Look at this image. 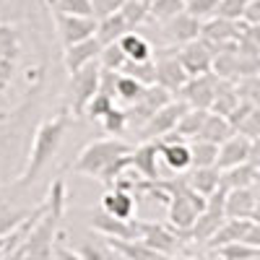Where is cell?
Masks as SVG:
<instances>
[{"instance_id":"obj_1","label":"cell","mask_w":260,"mask_h":260,"mask_svg":"<svg viewBox=\"0 0 260 260\" xmlns=\"http://www.w3.org/2000/svg\"><path fill=\"white\" fill-rule=\"evenodd\" d=\"M62 213H65V182L55 180V185L50 187V195H47L45 211H42L37 224L26 234V240L13 250L11 257H52V240L57 234Z\"/></svg>"},{"instance_id":"obj_2","label":"cell","mask_w":260,"mask_h":260,"mask_svg":"<svg viewBox=\"0 0 260 260\" xmlns=\"http://www.w3.org/2000/svg\"><path fill=\"white\" fill-rule=\"evenodd\" d=\"M68 125H71L68 110H60L55 117H50V120H45L39 125L37 136H34V143H31L29 164L24 169V175H21L18 185H29V182H34L42 175V169H45L52 161V156L60 151L62 138H65V133H68Z\"/></svg>"},{"instance_id":"obj_3","label":"cell","mask_w":260,"mask_h":260,"mask_svg":"<svg viewBox=\"0 0 260 260\" xmlns=\"http://www.w3.org/2000/svg\"><path fill=\"white\" fill-rule=\"evenodd\" d=\"M130 148H133V146H130L127 141H122V138H99V141L89 143L78 154V159L73 161V172H76V175L99 177L107 164L115 161L122 154H127Z\"/></svg>"},{"instance_id":"obj_4","label":"cell","mask_w":260,"mask_h":260,"mask_svg":"<svg viewBox=\"0 0 260 260\" xmlns=\"http://www.w3.org/2000/svg\"><path fill=\"white\" fill-rule=\"evenodd\" d=\"M99 73H102L99 60H89L86 65H81L78 71L71 73V104H73V115H83L89 99L96 94V89H99Z\"/></svg>"},{"instance_id":"obj_5","label":"cell","mask_w":260,"mask_h":260,"mask_svg":"<svg viewBox=\"0 0 260 260\" xmlns=\"http://www.w3.org/2000/svg\"><path fill=\"white\" fill-rule=\"evenodd\" d=\"M172 52H177V50H159L151 55V60H154V83H159L161 89H167L175 96L182 89V83L187 81V73L180 65L177 55H172Z\"/></svg>"},{"instance_id":"obj_6","label":"cell","mask_w":260,"mask_h":260,"mask_svg":"<svg viewBox=\"0 0 260 260\" xmlns=\"http://www.w3.org/2000/svg\"><path fill=\"white\" fill-rule=\"evenodd\" d=\"M187 110V104L182 99H169L164 107H159V110L154 115H148L143 127H141V141H156L161 138L164 133H169V130H175L180 115Z\"/></svg>"},{"instance_id":"obj_7","label":"cell","mask_w":260,"mask_h":260,"mask_svg":"<svg viewBox=\"0 0 260 260\" xmlns=\"http://www.w3.org/2000/svg\"><path fill=\"white\" fill-rule=\"evenodd\" d=\"M216 76L213 71L198 73V76H187V81L182 83V89L175 94L177 99H182L187 107H201V110H208L213 102V91H216Z\"/></svg>"},{"instance_id":"obj_8","label":"cell","mask_w":260,"mask_h":260,"mask_svg":"<svg viewBox=\"0 0 260 260\" xmlns=\"http://www.w3.org/2000/svg\"><path fill=\"white\" fill-rule=\"evenodd\" d=\"M55 26H57V37L62 42V47L73 45V42H81L86 37H91L96 29V18L91 16H78V13H65V11H52Z\"/></svg>"},{"instance_id":"obj_9","label":"cell","mask_w":260,"mask_h":260,"mask_svg":"<svg viewBox=\"0 0 260 260\" xmlns=\"http://www.w3.org/2000/svg\"><path fill=\"white\" fill-rule=\"evenodd\" d=\"M247 159H257V141H250L242 133H232L226 141L219 143V154H216L213 167L229 169V167L242 164Z\"/></svg>"},{"instance_id":"obj_10","label":"cell","mask_w":260,"mask_h":260,"mask_svg":"<svg viewBox=\"0 0 260 260\" xmlns=\"http://www.w3.org/2000/svg\"><path fill=\"white\" fill-rule=\"evenodd\" d=\"M91 229L102 237H117V240H141V221L138 219H117L104 208L91 216Z\"/></svg>"},{"instance_id":"obj_11","label":"cell","mask_w":260,"mask_h":260,"mask_svg":"<svg viewBox=\"0 0 260 260\" xmlns=\"http://www.w3.org/2000/svg\"><path fill=\"white\" fill-rule=\"evenodd\" d=\"M156 146H159V156L164 159V164L169 169L180 172V175H185V172L190 169V146L182 136H177L175 130H169V133H164L161 138H156Z\"/></svg>"},{"instance_id":"obj_12","label":"cell","mask_w":260,"mask_h":260,"mask_svg":"<svg viewBox=\"0 0 260 260\" xmlns=\"http://www.w3.org/2000/svg\"><path fill=\"white\" fill-rule=\"evenodd\" d=\"M141 240H143L148 247H154L161 257H172V255H177L180 237H177V232L172 229L169 224L141 221Z\"/></svg>"},{"instance_id":"obj_13","label":"cell","mask_w":260,"mask_h":260,"mask_svg":"<svg viewBox=\"0 0 260 260\" xmlns=\"http://www.w3.org/2000/svg\"><path fill=\"white\" fill-rule=\"evenodd\" d=\"M177 60L185 68L187 76H198V73H206L211 71V60H213V50L206 45V42L198 37V39H190L185 45H180L177 50Z\"/></svg>"},{"instance_id":"obj_14","label":"cell","mask_w":260,"mask_h":260,"mask_svg":"<svg viewBox=\"0 0 260 260\" xmlns=\"http://www.w3.org/2000/svg\"><path fill=\"white\" fill-rule=\"evenodd\" d=\"M224 213L237 219H257V182L247 187H234L224 195Z\"/></svg>"},{"instance_id":"obj_15","label":"cell","mask_w":260,"mask_h":260,"mask_svg":"<svg viewBox=\"0 0 260 260\" xmlns=\"http://www.w3.org/2000/svg\"><path fill=\"white\" fill-rule=\"evenodd\" d=\"M201 24H203V21H198L195 16H190L187 11H180L177 16L167 18L164 24H161L164 39L172 42V45H185V42L201 37Z\"/></svg>"},{"instance_id":"obj_16","label":"cell","mask_w":260,"mask_h":260,"mask_svg":"<svg viewBox=\"0 0 260 260\" xmlns=\"http://www.w3.org/2000/svg\"><path fill=\"white\" fill-rule=\"evenodd\" d=\"M159 146L156 141H141V146H133L127 154V169H136L143 180H156L159 177Z\"/></svg>"},{"instance_id":"obj_17","label":"cell","mask_w":260,"mask_h":260,"mask_svg":"<svg viewBox=\"0 0 260 260\" xmlns=\"http://www.w3.org/2000/svg\"><path fill=\"white\" fill-rule=\"evenodd\" d=\"M99 50H102V42L91 34V37H86L81 42H73V45L65 47L62 52V62H65V71L73 73L78 71L81 65H86L89 60H96L99 57Z\"/></svg>"},{"instance_id":"obj_18","label":"cell","mask_w":260,"mask_h":260,"mask_svg":"<svg viewBox=\"0 0 260 260\" xmlns=\"http://www.w3.org/2000/svg\"><path fill=\"white\" fill-rule=\"evenodd\" d=\"M102 208L117 219H130V216H136V192L115 185V190L102 195Z\"/></svg>"},{"instance_id":"obj_19","label":"cell","mask_w":260,"mask_h":260,"mask_svg":"<svg viewBox=\"0 0 260 260\" xmlns=\"http://www.w3.org/2000/svg\"><path fill=\"white\" fill-rule=\"evenodd\" d=\"M257 182V159H247L242 164H234L229 169H221V180L219 185L224 190H234V187H247Z\"/></svg>"},{"instance_id":"obj_20","label":"cell","mask_w":260,"mask_h":260,"mask_svg":"<svg viewBox=\"0 0 260 260\" xmlns=\"http://www.w3.org/2000/svg\"><path fill=\"white\" fill-rule=\"evenodd\" d=\"M104 242L112 247L115 255L127 257V260H159L161 255L148 247L143 240H117V237H104Z\"/></svg>"},{"instance_id":"obj_21","label":"cell","mask_w":260,"mask_h":260,"mask_svg":"<svg viewBox=\"0 0 260 260\" xmlns=\"http://www.w3.org/2000/svg\"><path fill=\"white\" fill-rule=\"evenodd\" d=\"M127 31H133L130 29V24L125 21V16L120 13V8L110 16H104V18H96V29H94V37L102 42V45H110V42H117L122 34Z\"/></svg>"},{"instance_id":"obj_22","label":"cell","mask_w":260,"mask_h":260,"mask_svg":"<svg viewBox=\"0 0 260 260\" xmlns=\"http://www.w3.org/2000/svg\"><path fill=\"white\" fill-rule=\"evenodd\" d=\"M232 133H234L232 122H229L224 115L211 112V110H208V115H206V120H203V125H201V130H198V136H195V138H201V141H211V143L219 146V143H221V141H226Z\"/></svg>"},{"instance_id":"obj_23","label":"cell","mask_w":260,"mask_h":260,"mask_svg":"<svg viewBox=\"0 0 260 260\" xmlns=\"http://www.w3.org/2000/svg\"><path fill=\"white\" fill-rule=\"evenodd\" d=\"M117 45H120V50L125 52L127 60H136V62H141V60H151V55H154V47H151V42H148L143 34H138V31H127V34H122V37L117 39Z\"/></svg>"},{"instance_id":"obj_24","label":"cell","mask_w":260,"mask_h":260,"mask_svg":"<svg viewBox=\"0 0 260 260\" xmlns=\"http://www.w3.org/2000/svg\"><path fill=\"white\" fill-rule=\"evenodd\" d=\"M187 177V185L192 190H198L201 195H211L216 187H219V180H221V169L219 167H192L190 175Z\"/></svg>"},{"instance_id":"obj_25","label":"cell","mask_w":260,"mask_h":260,"mask_svg":"<svg viewBox=\"0 0 260 260\" xmlns=\"http://www.w3.org/2000/svg\"><path fill=\"white\" fill-rule=\"evenodd\" d=\"M206 115H208V110H201V107H187V110L180 115L177 125H175V133L182 136L185 141H192L195 136H198V130H201Z\"/></svg>"},{"instance_id":"obj_26","label":"cell","mask_w":260,"mask_h":260,"mask_svg":"<svg viewBox=\"0 0 260 260\" xmlns=\"http://www.w3.org/2000/svg\"><path fill=\"white\" fill-rule=\"evenodd\" d=\"M211 252L216 257H226V260H252L260 255V247L247 245L242 240H232V242H221V245L211 247Z\"/></svg>"},{"instance_id":"obj_27","label":"cell","mask_w":260,"mask_h":260,"mask_svg":"<svg viewBox=\"0 0 260 260\" xmlns=\"http://www.w3.org/2000/svg\"><path fill=\"white\" fill-rule=\"evenodd\" d=\"M190 146V167H211L216 161V154H219V146L211 143V141H201V138H192Z\"/></svg>"},{"instance_id":"obj_28","label":"cell","mask_w":260,"mask_h":260,"mask_svg":"<svg viewBox=\"0 0 260 260\" xmlns=\"http://www.w3.org/2000/svg\"><path fill=\"white\" fill-rule=\"evenodd\" d=\"M146 89V83L136 81L133 76H125V73H117V81H115V99L125 102V104H133Z\"/></svg>"},{"instance_id":"obj_29","label":"cell","mask_w":260,"mask_h":260,"mask_svg":"<svg viewBox=\"0 0 260 260\" xmlns=\"http://www.w3.org/2000/svg\"><path fill=\"white\" fill-rule=\"evenodd\" d=\"M180 11H185V0H151L148 3V21L164 24L167 18L177 16Z\"/></svg>"},{"instance_id":"obj_30","label":"cell","mask_w":260,"mask_h":260,"mask_svg":"<svg viewBox=\"0 0 260 260\" xmlns=\"http://www.w3.org/2000/svg\"><path fill=\"white\" fill-rule=\"evenodd\" d=\"M96 60H99V65H102L104 71H117V73H120V68L125 65L127 57H125V52L120 50L117 42H110V45H102Z\"/></svg>"},{"instance_id":"obj_31","label":"cell","mask_w":260,"mask_h":260,"mask_svg":"<svg viewBox=\"0 0 260 260\" xmlns=\"http://www.w3.org/2000/svg\"><path fill=\"white\" fill-rule=\"evenodd\" d=\"M120 73H125V76H133L136 81H141V83H154V60H141V62H136V60H125V65L120 68Z\"/></svg>"},{"instance_id":"obj_32","label":"cell","mask_w":260,"mask_h":260,"mask_svg":"<svg viewBox=\"0 0 260 260\" xmlns=\"http://www.w3.org/2000/svg\"><path fill=\"white\" fill-rule=\"evenodd\" d=\"M102 125H104V130L107 133H112V136H120L122 130H125V125H127V112L125 110H120V107H110V110H107L102 117Z\"/></svg>"},{"instance_id":"obj_33","label":"cell","mask_w":260,"mask_h":260,"mask_svg":"<svg viewBox=\"0 0 260 260\" xmlns=\"http://www.w3.org/2000/svg\"><path fill=\"white\" fill-rule=\"evenodd\" d=\"M234 133H242L245 138L257 141V136H260V110L257 107H252V110L234 125Z\"/></svg>"},{"instance_id":"obj_34","label":"cell","mask_w":260,"mask_h":260,"mask_svg":"<svg viewBox=\"0 0 260 260\" xmlns=\"http://www.w3.org/2000/svg\"><path fill=\"white\" fill-rule=\"evenodd\" d=\"M115 104V96H110V94H104V91H99L96 89V94L89 99V104H86V110H83V115H89L91 120H99L110 107Z\"/></svg>"},{"instance_id":"obj_35","label":"cell","mask_w":260,"mask_h":260,"mask_svg":"<svg viewBox=\"0 0 260 260\" xmlns=\"http://www.w3.org/2000/svg\"><path fill=\"white\" fill-rule=\"evenodd\" d=\"M216 8H219V0H185V11L198 21H208L211 16H216Z\"/></svg>"},{"instance_id":"obj_36","label":"cell","mask_w":260,"mask_h":260,"mask_svg":"<svg viewBox=\"0 0 260 260\" xmlns=\"http://www.w3.org/2000/svg\"><path fill=\"white\" fill-rule=\"evenodd\" d=\"M73 255L76 257H117L104 240H99V245H83V247L73 250Z\"/></svg>"},{"instance_id":"obj_37","label":"cell","mask_w":260,"mask_h":260,"mask_svg":"<svg viewBox=\"0 0 260 260\" xmlns=\"http://www.w3.org/2000/svg\"><path fill=\"white\" fill-rule=\"evenodd\" d=\"M55 8L65 13H78V16H91V3L89 0H55ZM94 18V16H91Z\"/></svg>"},{"instance_id":"obj_38","label":"cell","mask_w":260,"mask_h":260,"mask_svg":"<svg viewBox=\"0 0 260 260\" xmlns=\"http://www.w3.org/2000/svg\"><path fill=\"white\" fill-rule=\"evenodd\" d=\"M247 6V0H219V8H216V16H224V18H240L242 11Z\"/></svg>"},{"instance_id":"obj_39","label":"cell","mask_w":260,"mask_h":260,"mask_svg":"<svg viewBox=\"0 0 260 260\" xmlns=\"http://www.w3.org/2000/svg\"><path fill=\"white\" fill-rule=\"evenodd\" d=\"M89 3H91V16L94 18H104V16L115 13L122 6V0H89Z\"/></svg>"},{"instance_id":"obj_40","label":"cell","mask_w":260,"mask_h":260,"mask_svg":"<svg viewBox=\"0 0 260 260\" xmlns=\"http://www.w3.org/2000/svg\"><path fill=\"white\" fill-rule=\"evenodd\" d=\"M240 21H245V24H250V26L260 24V0H247V6H245Z\"/></svg>"},{"instance_id":"obj_41","label":"cell","mask_w":260,"mask_h":260,"mask_svg":"<svg viewBox=\"0 0 260 260\" xmlns=\"http://www.w3.org/2000/svg\"><path fill=\"white\" fill-rule=\"evenodd\" d=\"M136 3H146V6H148V3H151V0H136Z\"/></svg>"}]
</instances>
